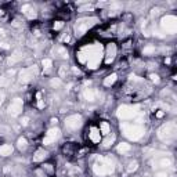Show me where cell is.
Returning a JSON list of instances; mask_svg holds the SVG:
<instances>
[{
    "instance_id": "obj_1",
    "label": "cell",
    "mask_w": 177,
    "mask_h": 177,
    "mask_svg": "<svg viewBox=\"0 0 177 177\" xmlns=\"http://www.w3.org/2000/svg\"><path fill=\"white\" fill-rule=\"evenodd\" d=\"M76 58L80 64H86L87 69H96L102 58V48L100 44L86 46L76 53Z\"/></svg>"
},
{
    "instance_id": "obj_2",
    "label": "cell",
    "mask_w": 177,
    "mask_h": 177,
    "mask_svg": "<svg viewBox=\"0 0 177 177\" xmlns=\"http://www.w3.org/2000/svg\"><path fill=\"white\" fill-rule=\"evenodd\" d=\"M93 170L97 176H108V174H112L114 170H115V166H114V162L111 161L109 158H104V156H98L97 162L94 163L93 166Z\"/></svg>"
},
{
    "instance_id": "obj_3",
    "label": "cell",
    "mask_w": 177,
    "mask_h": 177,
    "mask_svg": "<svg viewBox=\"0 0 177 177\" xmlns=\"http://www.w3.org/2000/svg\"><path fill=\"white\" fill-rule=\"evenodd\" d=\"M97 18L96 17H86V18H80V20H77L76 24H75V35H76L77 38H80V36H83L86 32L89 31L92 26H94L96 24H97Z\"/></svg>"
},
{
    "instance_id": "obj_4",
    "label": "cell",
    "mask_w": 177,
    "mask_h": 177,
    "mask_svg": "<svg viewBox=\"0 0 177 177\" xmlns=\"http://www.w3.org/2000/svg\"><path fill=\"white\" fill-rule=\"evenodd\" d=\"M177 133V127L174 122H168V123L162 125L158 130V139H161L162 141H172L174 140Z\"/></svg>"
},
{
    "instance_id": "obj_5",
    "label": "cell",
    "mask_w": 177,
    "mask_h": 177,
    "mask_svg": "<svg viewBox=\"0 0 177 177\" xmlns=\"http://www.w3.org/2000/svg\"><path fill=\"white\" fill-rule=\"evenodd\" d=\"M123 134L131 141H137L144 136V127L141 125H122Z\"/></svg>"
},
{
    "instance_id": "obj_6",
    "label": "cell",
    "mask_w": 177,
    "mask_h": 177,
    "mask_svg": "<svg viewBox=\"0 0 177 177\" xmlns=\"http://www.w3.org/2000/svg\"><path fill=\"white\" fill-rule=\"evenodd\" d=\"M139 115V108L130 105H122L118 108V118L122 120H130Z\"/></svg>"
},
{
    "instance_id": "obj_7",
    "label": "cell",
    "mask_w": 177,
    "mask_h": 177,
    "mask_svg": "<svg viewBox=\"0 0 177 177\" xmlns=\"http://www.w3.org/2000/svg\"><path fill=\"white\" fill-rule=\"evenodd\" d=\"M161 28L166 33H176L177 31V18L174 15H165L161 21Z\"/></svg>"
},
{
    "instance_id": "obj_8",
    "label": "cell",
    "mask_w": 177,
    "mask_h": 177,
    "mask_svg": "<svg viewBox=\"0 0 177 177\" xmlns=\"http://www.w3.org/2000/svg\"><path fill=\"white\" fill-rule=\"evenodd\" d=\"M39 75V71H38V67L36 65H32L29 68H24L21 69L20 72V83H28V82H31L32 79H35V77Z\"/></svg>"
},
{
    "instance_id": "obj_9",
    "label": "cell",
    "mask_w": 177,
    "mask_h": 177,
    "mask_svg": "<svg viewBox=\"0 0 177 177\" xmlns=\"http://www.w3.org/2000/svg\"><path fill=\"white\" fill-rule=\"evenodd\" d=\"M22 108H24V102H22V98H14V100L11 101V104L8 105L7 108V112L10 114L11 116H20L22 114Z\"/></svg>"
},
{
    "instance_id": "obj_10",
    "label": "cell",
    "mask_w": 177,
    "mask_h": 177,
    "mask_svg": "<svg viewBox=\"0 0 177 177\" xmlns=\"http://www.w3.org/2000/svg\"><path fill=\"white\" fill-rule=\"evenodd\" d=\"M83 123V119L79 114H75V115H71L65 119V127L69 129V130H76L79 129Z\"/></svg>"
},
{
    "instance_id": "obj_11",
    "label": "cell",
    "mask_w": 177,
    "mask_h": 177,
    "mask_svg": "<svg viewBox=\"0 0 177 177\" xmlns=\"http://www.w3.org/2000/svg\"><path fill=\"white\" fill-rule=\"evenodd\" d=\"M60 137H61V130H60L58 127H51V129L46 133V136H44V139H43V144H44V145H51V144L55 143Z\"/></svg>"
},
{
    "instance_id": "obj_12",
    "label": "cell",
    "mask_w": 177,
    "mask_h": 177,
    "mask_svg": "<svg viewBox=\"0 0 177 177\" xmlns=\"http://www.w3.org/2000/svg\"><path fill=\"white\" fill-rule=\"evenodd\" d=\"M115 55H116V46L114 43H109L107 46V48H105V62L111 64L115 60Z\"/></svg>"
},
{
    "instance_id": "obj_13",
    "label": "cell",
    "mask_w": 177,
    "mask_h": 177,
    "mask_svg": "<svg viewBox=\"0 0 177 177\" xmlns=\"http://www.w3.org/2000/svg\"><path fill=\"white\" fill-rule=\"evenodd\" d=\"M97 96H98V92L94 90V89H85V92H83V98L86 101H89V102L96 101Z\"/></svg>"
},
{
    "instance_id": "obj_14",
    "label": "cell",
    "mask_w": 177,
    "mask_h": 177,
    "mask_svg": "<svg viewBox=\"0 0 177 177\" xmlns=\"http://www.w3.org/2000/svg\"><path fill=\"white\" fill-rule=\"evenodd\" d=\"M89 139L92 143L94 144H98L101 140V133H100V129H97V127H92L90 129V133H89Z\"/></svg>"
},
{
    "instance_id": "obj_15",
    "label": "cell",
    "mask_w": 177,
    "mask_h": 177,
    "mask_svg": "<svg viewBox=\"0 0 177 177\" xmlns=\"http://www.w3.org/2000/svg\"><path fill=\"white\" fill-rule=\"evenodd\" d=\"M22 60V54H21V51H14L13 53V55H10L8 57V65H14V64H17V62H20Z\"/></svg>"
},
{
    "instance_id": "obj_16",
    "label": "cell",
    "mask_w": 177,
    "mask_h": 177,
    "mask_svg": "<svg viewBox=\"0 0 177 177\" xmlns=\"http://www.w3.org/2000/svg\"><path fill=\"white\" fill-rule=\"evenodd\" d=\"M13 151H14V148H13V145H10V144H3V145L0 147V155L1 156H10V155L13 154Z\"/></svg>"
},
{
    "instance_id": "obj_17",
    "label": "cell",
    "mask_w": 177,
    "mask_h": 177,
    "mask_svg": "<svg viewBox=\"0 0 177 177\" xmlns=\"http://www.w3.org/2000/svg\"><path fill=\"white\" fill-rule=\"evenodd\" d=\"M47 158V152L44 149H38L33 155V162H42Z\"/></svg>"
},
{
    "instance_id": "obj_18",
    "label": "cell",
    "mask_w": 177,
    "mask_h": 177,
    "mask_svg": "<svg viewBox=\"0 0 177 177\" xmlns=\"http://www.w3.org/2000/svg\"><path fill=\"white\" fill-rule=\"evenodd\" d=\"M130 149H131V147L130 144H127V143H120L119 145L116 147V151L119 152V154H127V152H130Z\"/></svg>"
},
{
    "instance_id": "obj_19",
    "label": "cell",
    "mask_w": 177,
    "mask_h": 177,
    "mask_svg": "<svg viewBox=\"0 0 177 177\" xmlns=\"http://www.w3.org/2000/svg\"><path fill=\"white\" fill-rule=\"evenodd\" d=\"M17 147H18L20 151L26 149V147H28V140L25 139V137H20V139L17 140Z\"/></svg>"
},
{
    "instance_id": "obj_20",
    "label": "cell",
    "mask_w": 177,
    "mask_h": 177,
    "mask_svg": "<svg viewBox=\"0 0 177 177\" xmlns=\"http://www.w3.org/2000/svg\"><path fill=\"white\" fill-rule=\"evenodd\" d=\"M100 133H101V134H105V136H108V134L111 133V126H109V123H108V122H101V125H100Z\"/></svg>"
},
{
    "instance_id": "obj_21",
    "label": "cell",
    "mask_w": 177,
    "mask_h": 177,
    "mask_svg": "<svg viewBox=\"0 0 177 177\" xmlns=\"http://www.w3.org/2000/svg\"><path fill=\"white\" fill-rule=\"evenodd\" d=\"M116 79H118L116 73H111V75H108V76L104 79V85L105 86H112L116 82Z\"/></svg>"
},
{
    "instance_id": "obj_22",
    "label": "cell",
    "mask_w": 177,
    "mask_h": 177,
    "mask_svg": "<svg viewBox=\"0 0 177 177\" xmlns=\"http://www.w3.org/2000/svg\"><path fill=\"white\" fill-rule=\"evenodd\" d=\"M158 168H170L172 165H173V162H172V159L170 158H162L161 161L158 162Z\"/></svg>"
},
{
    "instance_id": "obj_23",
    "label": "cell",
    "mask_w": 177,
    "mask_h": 177,
    "mask_svg": "<svg viewBox=\"0 0 177 177\" xmlns=\"http://www.w3.org/2000/svg\"><path fill=\"white\" fill-rule=\"evenodd\" d=\"M114 141H115V136H114V134H112V136H108L107 139L102 141V147H104V148H108V147H111L114 144Z\"/></svg>"
},
{
    "instance_id": "obj_24",
    "label": "cell",
    "mask_w": 177,
    "mask_h": 177,
    "mask_svg": "<svg viewBox=\"0 0 177 177\" xmlns=\"http://www.w3.org/2000/svg\"><path fill=\"white\" fill-rule=\"evenodd\" d=\"M155 53V46L152 44H148L143 48V55H152Z\"/></svg>"
},
{
    "instance_id": "obj_25",
    "label": "cell",
    "mask_w": 177,
    "mask_h": 177,
    "mask_svg": "<svg viewBox=\"0 0 177 177\" xmlns=\"http://www.w3.org/2000/svg\"><path fill=\"white\" fill-rule=\"evenodd\" d=\"M42 65H43L44 69H50L53 67V60L51 58H43L42 60Z\"/></svg>"
},
{
    "instance_id": "obj_26",
    "label": "cell",
    "mask_w": 177,
    "mask_h": 177,
    "mask_svg": "<svg viewBox=\"0 0 177 177\" xmlns=\"http://www.w3.org/2000/svg\"><path fill=\"white\" fill-rule=\"evenodd\" d=\"M10 85V77H7L6 75L0 76V87H7Z\"/></svg>"
},
{
    "instance_id": "obj_27",
    "label": "cell",
    "mask_w": 177,
    "mask_h": 177,
    "mask_svg": "<svg viewBox=\"0 0 177 177\" xmlns=\"http://www.w3.org/2000/svg\"><path fill=\"white\" fill-rule=\"evenodd\" d=\"M139 169V162L134 161V162H130L129 163V166H127V172H136V170Z\"/></svg>"
},
{
    "instance_id": "obj_28",
    "label": "cell",
    "mask_w": 177,
    "mask_h": 177,
    "mask_svg": "<svg viewBox=\"0 0 177 177\" xmlns=\"http://www.w3.org/2000/svg\"><path fill=\"white\" fill-rule=\"evenodd\" d=\"M50 85L53 86V87H60L62 85V80L60 77H53L51 80H50Z\"/></svg>"
},
{
    "instance_id": "obj_29",
    "label": "cell",
    "mask_w": 177,
    "mask_h": 177,
    "mask_svg": "<svg viewBox=\"0 0 177 177\" xmlns=\"http://www.w3.org/2000/svg\"><path fill=\"white\" fill-rule=\"evenodd\" d=\"M57 53L60 54V57H62V58H68V51H67L65 47H58L57 48Z\"/></svg>"
},
{
    "instance_id": "obj_30",
    "label": "cell",
    "mask_w": 177,
    "mask_h": 177,
    "mask_svg": "<svg viewBox=\"0 0 177 177\" xmlns=\"http://www.w3.org/2000/svg\"><path fill=\"white\" fill-rule=\"evenodd\" d=\"M25 15L28 17L29 20H35V18L38 17V13H36V10H33V8H31V10H29V11H28V13H26Z\"/></svg>"
},
{
    "instance_id": "obj_31",
    "label": "cell",
    "mask_w": 177,
    "mask_h": 177,
    "mask_svg": "<svg viewBox=\"0 0 177 177\" xmlns=\"http://www.w3.org/2000/svg\"><path fill=\"white\" fill-rule=\"evenodd\" d=\"M161 13H162L161 7H154L152 10H151V17H152V18H154V17H158Z\"/></svg>"
},
{
    "instance_id": "obj_32",
    "label": "cell",
    "mask_w": 177,
    "mask_h": 177,
    "mask_svg": "<svg viewBox=\"0 0 177 177\" xmlns=\"http://www.w3.org/2000/svg\"><path fill=\"white\" fill-rule=\"evenodd\" d=\"M62 26H64V21H55L53 24V29L54 31H60Z\"/></svg>"
},
{
    "instance_id": "obj_33",
    "label": "cell",
    "mask_w": 177,
    "mask_h": 177,
    "mask_svg": "<svg viewBox=\"0 0 177 177\" xmlns=\"http://www.w3.org/2000/svg\"><path fill=\"white\" fill-rule=\"evenodd\" d=\"M67 72H68V69H67V67H65V65H62L61 68H60V71H58V75H60V79H61V77H65V76H67Z\"/></svg>"
},
{
    "instance_id": "obj_34",
    "label": "cell",
    "mask_w": 177,
    "mask_h": 177,
    "mask_svg": "<svg viewBox=\"0 0 177 177\" xmlns=\"http://www.w3.org/2000/svg\"><path fill=\"white\" fill-rule=\"evenodd\" d=\"M43 170H47L48 173H53L54 172L53 165H51V163H46V165H43Z\"/></svg>"
},
{
    "instance_id": "obj_35",
    "label": "cell",
    "mask_w": 177,
    "mask_h": 177,
    "mask_svg": "<svg viewBox=\"0 0 177 177\" xmlns=\"http://www.w3.org/2000/svg\"><path fill=\"white\" fill-rule=\"evenodd\" d=\"M7 133H10V127L8 126H0V134H7Z\"/></svg>"
},
{
    "instance_id": "obj_36",
    "label": "cell",
    "mask_w": 177,
    "mask_h": 177,
    "mask_svg": "<svg viewBox=\"0 0 177 177\" xmlns=\"http://www.w3.org/2000/svg\"><path fill=\"white\" fill-rule=\"evenodd\" d=\"M149 79H151L154 83H159V80H161V79H159V76H158V75H155V73H151V75H149Z\"/></svg>"
},
{
    "instance_id": "obj_37",
    "label": "cell",
    "mask_w": 177,
    "mask_h": 177,
    "mask_svg": "<svg viewBox=\"0 0 177 177\" xmlns=\"http://www.w3.org/2000/svg\"><path fill=\"white\" fill-rule=\"evenodd\" d=\"M36 176L38 177H47V174H46V172L43 169H38L36 170Z\"/></svg>"
},
{
    "instance_id": "obj_38",
    "label": "cell",
    "mask_w": 177,
    "mask_h": 177,
    "mask_svg": "<svg viewBox=\"0 0 177 177\" xmlns=\"http://www.w3.org/2000/svg\"><path fill=\"white\" fill-rule=\"evenodd\" d=\"M29 123V118L28 116H24L22 119H21V126H28Z\"/></svg>"
},
{
    "instance_id": "obj_39",
    "label": "cell",
    "mask_w": 177,
    "mask_h": 177,
    "mask_svg": "<svg viewBox=\"0 0 177 177\" xmlns=\"http://www.w3.org/2000/svg\"><path fill=\"white\" fill-rule=\"evenodd\" d=\"M31 6H29V4H24L22 6V8H21V11H22L24 14H26V13H28V11H29V10H31Z\"/></svg>"
},
{
    "instance_id": "obj_40",
    "label": "cell",
    "mask_w": 177,
    "mask_h": 177,
    "mask_svg": "<svg viewBox=\"0 0 177 177\" xmlns=\"http://www.w3.org/2000/svg\"><path fill=\"white\" fill-rule=\"evenodd\" d=\"M155 177H169V174L166 172H158V173H155Z\"/></svg>"
},
{
    "instance_id": "obj_41",
    "label": "cell",
    "mask_w": 177,
    "mask_h": 177,
    "mask_svg": "<svg viewBox=\"0 0 177 177\" xmlns=\"http://www.w3.org/2000/svg\"><path fill=\"white\" fill-rule=\"evenodd\" d=\"M0 48H3V50H7V48H10V44H8L7 42H1V43H0Z\"/></svg>"
},
{
    "instance_id": "obj_42",
    "label": "cell",
    "mask_w": 177,
    "mask_h": 177,
    "mask_svg": "<svg viewBox=\"0 0 177 177\" xmlns=\"http://www.w3.org/2000/svg\"><path fill=\"white\" fill-rule=\"evenodd\" d=\"M4 98H6V94H4L3 92H0V107H1V104H3Z\"/></svg>"
},
{
    "instance_id": "obj_43",
    "label": "cell",
    "mask_w": 177,
    "mask_h": 177,
    "mask_svg": "<svg viewBox=\"0 0 177 177\" xmlns=\"http://www.w3.org/2000/svg\"><path fill=\"white\" fill-rule=\"evenodd\" d=\"M38 107L42 109V108H44V102H43V100H38Z\"/></svg>"
},
{
    "instance_id": "obj_44",
    "label": "cell",
    "mask_w": 177,
    "mask_h": 177,
    "mask_svg": "<svg viewBox=\"0 0 177 177\" xmlns=\"http://www.w3.org/2000/svg\"><path fill=\"white\" fill-rule=\"evenodd\" d=\"M62 40H64L65 43H67V42H69V40H71V36H69V33H67V35H65L64 38H62Z\"/></svg>"
},
{
    "instance_id": "obj_45",
    "label": "cell",
    "mask_w": 177,
    "mask_h": 177,
    "mask_svg": "<svg viewBox=\"0 0 177 177\" xmlns=\"http://www.w3.org/2000/svg\"><path fill=\"white\" fill-rule=\"evenodd\" d=\"M163 115H165V112H163V111H158V112H156V118H162Z\"/></svg>"
},
{
    "instance_id": "obj_46",
    "label": "cell",
    "mask_w": 177,
    "mask_h": 177,
    "mask_svg": "<svg viewBox=\"0 0 177 177\" xmlns=\"http://www.w3.org/2000/svg\"><path fill=\"white\" fill-rule=\"evenodd\" d=\"M14 73H15V71H14V69H10V71L7 72V75H10V76H13Z\"/></svg>"
},
{
    "instance_id": "obj_47",
    "label": "cell",
    "mask_w": 177,
    "mask_h": 177,
    "mask_svg": "<svg viewBox=\"0 0 177 177\" xmlns=\"http://www.w3.org/2000/svg\"><path fill=\"white\" fill-rule=\"evenodd\" d=\"M73 72H75V73H77V75H80V71L77 69V68H73Z\"/></svg>"
},
{
    "instance_id": "obj_48",
    "label": "cell",
    "mask_w": 177,
    "mask_h": 177,
    "mask_svg": "<svg viewBox=\"0 0 177 177\" xmlns=\"http://www.w3.org/2000/svg\"><path fill=\"white\" fill-rule=\"evenodd\" d=\"M125 47L129 48V47H130V42H126V43H125Z\"/></svg>"
},
{
    "instance_id": "obj_49",
    "label": "cell",
    "mask_w": 177,
    "mask_h": 177,
    "mask_svg": "<svg viewBox=\"0 0 177 177\" xmlns=\"http://www.w3.org/2000/svg\"><path fill=\"white\" fill-rule=\"evenodd\" d=\"M57 122H58V120H57V119H51V123H55V125H57Z\"/></svg>"
},
{
    "instance_id": "obj_50",
    "label": "cell",
    "mask_w": 177,
    "mask_h": 177,
    "mask_svg": "<svg viewBox=\"0 0 177 177\" xmlns=\"http://www.w3.org/2000/svg\"><path fill=\"white\" fill-rule=\"evenodd\" d=\"M165 64H170V58H166V60H165Z\"/></svg>"
},
{
    "instance_id": "obj_51",
    "label": "cell",
    "mask_w": 177,
    "mask_h": 177,
    "mask_svg": "<svg viewBox=\"0 0 177 177\" xmlns=\"http://www.w3.org/2000/svg\"><path fill=\"white\" fill-rule=\"evenodd\" d=\"M0 60H1V55H0Z\"/></svg>"
}]
</instances>
